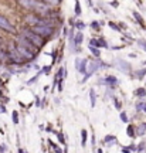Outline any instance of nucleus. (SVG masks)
<instances>
[{
    "mask_svg": "<svg viewBox=\"0 0 146 153\" xmlns=\"http://www.w3.org/2000/svg\"><path fill=\"white\" fill-rule=\"evenodd\" d=\"M104 143L106 146H114L116 143V136H114V135H106L104 137Z\"/></svg>",
    "mask_w": 146,
    "mask_h": 153,
    "instance_id": "14",
    "label": "nucleus"
},
{
    "mask_svg": "<svg viewBox=\"0 0 146 153\" xmlns=\"http://www.w3.org/2000/svg\"><path fill=\"white\" fill-rule=\"evenodd\" d=\"M4 152H6V146L0 143V153H4Z\"/></svg>",
    "mask_w": 146,
    "mask_h": 153,
    "instance_id": "34",
    "label": "nucleus"
},
{
    "mask_svg": "<svg viewBox=\"0 0 146 153\" xmlns=\"http://www.w3.org/2000/svg\"><path fill=\"white\" fill-rule=\"evenodd\" d=\"M0 112L1 113H6V106L3 104H0Z\"/></svg>",
    "mask_w": 146,
    "mask_h": 153,
    "instance_id": "33",
    "label": "nucleus"
},
{
    "mask_svg": "<svg viewBox=\"0 0 146 153\" xmlns=\"http://www.w3.org/2000/svg\"><path fill=\"white\" fill-rule=\"evenodd\" d=\"M0 30L3 33H6V34H10V36H17L19 34L16 26L10 21V19L7 16H4L1 13H0Z\"/></svg>",
    "mask_w": 146,
    "mask_h": 153,
    "instance_id": "2",
    "label": "nucleus"
},
{
    "mask_svg": "<svg viewBox=\"0 0 146 153\" xmlns=\"http://www.w3.org/2000/svg\"><path fill=\"white\" fill-rule=\"evenodd\" d=\"M135 129H136V136H143L146 133V122H142L138 128Z\"/></svg>",
    "mask_w": 146,
    "mask_h": 153,
    "instance_id": "15",
    "label": "nucleus"
},
{
    "mask_svg": "<svg viewBox=\"0 0 146 153\" xmlns=\"http://www.w3.org/2000/svg\"><path fill=\"white\" fill-rule=\"evenodd\" d=\"M132 14H133V17H135V21H136V23H139V24H140V27L146 30V24H145V21H143V17L140 16L136 10H133V11H132Z\"/></svg>",
    "mask_w": 146,
    "mask_h": 153,
    "instance_id": "11",
    "label": "nucleus"
},
{
    "mask_svg": "<svg viewBox=\"0 0 146 153\" xmlns=\"http://www.w3.org/2000/svg\"><path fill=\"white\" fill-rule=\"evenodd\" d=\"M89 99H91V106H95V102H97V94L94 89H89Z\"/></svg>",
    "mask_w": 146,
    "mask_h": 153,
    "instance_id": "19",
    "label": "nucleus"
},
{
    "mask_svg": "<svg viewBox=\"0 0 146 153\" xmlns=\"http://www.w3.org/2000/svg\"><path fill=\"white\" fill-rule=\"evenodd\" d=\"M128 149H129L130 152H132V150H138V146L136 145H129L128 146Z\"/></svg>",
    "mask_w": 146,
    "mask_h": 153,
    "instance_id": "32",
    "label": "nucleus"
},
{
    "mask_svg": "<svg viewBox=\"0 0 146 153\" xmlns=\"http://www.w3.org/2000/svg\"><path fill=\"white\" fill-rule=\"evenodd\" d=\"M50 70H51V65H47V67H44V68L41 70L40 73H38V75H41V74H46V75H48V74H50Z\"/></svg>",
    "mask_w": 146,
    "mask_h": 153,
    "instance_id": "26",
    "label": "nucleus"
},
{
    "mask_svg": "<svg viewBox=\"0 0 146 153\" xmlns=\"http://www.w3.org/2000/svg\"><path fill=\"white\" fill-rule=\"evenodd\" d=\"M87 139H88V132L87 129H82L81 130V145L87 146Z\"/></svg>",
    "mask_w": 146,
    "mask_h": 153,
    "instance_id": "17",
    "label": "nucleus"
},
{
    "mask_svg": "<svg viewBox=\"0 0 146 153\" xmlns=\"http://www.w3.org/2000/svg\"><path fill=\"white\" fill-rule=\"evenodd\" d=\"M63 34H64V36H67V34H68V28H64V31H63Z\"/></svg>",
    "mask_w": 146,
    "mask_h": 153,
    "instance_id": "37",
    "label": "nucleus"
},
{
    "mask_svg": "<svg viewBox=\"0 0 146 153\" xmlns=\"http://www.w3.org/2000/svg\"><path fill=\"white\" fill-rule=\"evenodd\" d=\"M122 153H130V150L128 147H122Z\"/></svg>",
    "mask_w": 146,
    "mask_h": 153,
    "instance_id": "36",
    "label": "nucleus"
},
{
    "mask_svg": "<svg viewBox=\"0 0 146 153\" xmlns=\"http://www.w3.org/2000/svg\"><path fill=\"white\" fill-rule=\"evenodd\" d=\"M133 95H135L136 98H139V99H145V97H146V88H145V87L136 88L135 91H133Z\"/></svg>",
    "mask_w": 146,
    "mask_h": 153,
    "instance_id": "10",
    "label": "nucleus"
},
{
    "mask_svg": "<svg viewBox=\"0 0 146 153\" xmlns=\"http://www.w3.org/2000/svg\"><path fill=\"white\" fill-rule=\"evenodd\" d=\"M82 40H84V34H82V31H78L75 36H74L73 38V44L74 46H81L82 44Z\"/></svg>",
    "mask_w": 146,
    "mask_h": 153,
    "instance_id": "13",
    "label": "nucleus"
},
{
    "mask_svg": "<svg viewBox=\"0 0 146 153\" xmlns=\"http://www.w3.org/2000/svg\"><path fill=\"white\" fill-rule=\"evenodd\" d=\"M97 153H102V149H98V150H97Z\"/></svg>",
    "mask_w": 146,
    "mask_h": 153,
    "instance_id": "40",
    "label": "nucleus"
},
{
    "mask_svg": "<svg viewBox=\"0 0 146 153\" xmlns=\"http://www.w3.org/2000/svg\"><path fill=\"white\" fill-rule=\"evenodd\" d=\"M138 46L142 50H145V53H146V40H138Z\"/></svg>",
    "mask_w": 146,
    "mask_h": 153,
    "instance_id": "28",
    "label": "nucleus"
},
{
    "mask_svg": "<svg viewBox=\"0 0 146 153\" xmlns=\"http://www.w3.org/2000/svg\"><path fill=\"white\" fill-rule=\"evenodd\" d=\"M146 106V101L145 99H139L138 102L135 104V108H136V111L138 112H140V111H143V108Z\"/></svg>",
    "mask_w": 146,
    "mask_h": 153,
    "instance_id": "16",
    "label": "nucleus"
},
{
    "mask_svg": "<svg viewBox=\"0 0 146 153\" xmlns=\"http://www.w3.org/2000/svg\"><path fill=\"white\" fill-rule=\"evenodd\" d=\"M108 26H109V27H111V28H112V30H114V31H122L121 30V27H119V26L116 24V23H114V21H109V23H108Z\"/></svg>",
    "mask_w": 146,
    "mask_h": 153,
    "instance_id": "21",
    "label": "nucleus"
},
{
    "mask_svg": "<svg viewBox=\"0 0 146 153\" xmlns=\"http://www.w3.org/2000/svg\"><path fill=\"white\" fill-rule=\"evenodd\" d=\"M87 68V58H77L75 60V70L80 74H85Z\"/></svg>",
    "mask_w": 146,
    "mask_h": 153,
    "instance_id": "9",
    "label": "nucleus"
},
{
    "mask_svg": "<svg viewBox=\"0 0 146 153\" xmlns=\"http://www.w3.org/2000/svg\"><path fill=\"white\" fill-rule=\"evenodd\" d=\"M142 150H146V143H145V142H142V143L138 146V152L140 153Z\"/></svg>",
    "mask_w": 146,
    "mask_h": 153,
    "instance_id": "30",
    "label": "nucleus"
},
{
    "mask_svg": "<svg viewBox=\"0 0 146 153\" xmlns=\"http://www.w3.org/2000/svg\"><path fill=\"white\" fill-rule=\"evenodd\" d=\"M40 3L41 1H36V0H33V1H30V0H21V1H17L19 6L27 9V10H31V13L38 7V6H40Z\"/></svg>",
    "mask_w": 146,
    "mask_h": 153,
    "instance_id": "8",
    "label": "nucleus"
},
{
    "mask_svg": "<svg viewBox=\"0 0 146 153\" xmlns=\"http://www.w3.org/2000/svg\"><path fill=\"white\" fill-rule=\"evenodd\" d=\"M109 6H114V7H118V6H119V3H118V1H111V3H109Z\"/></svg>",
    "mask_w": 146,
    "mask_h": 153,
    "instance_id": "35",
    "label": "nucleus"
},
{
    "mask_svg": "<svg viewBox=\"0 0 146 153\" xmlns=\"http://www.w3.org/2000/svg\"><path fill=\"white\" fill-rule=\"evenodd\" d=\"M19 34H20V36H23L26 40L30 41V43H31V44L37 50H41L43 47H44V44H46V40H44V38H41L40 36H37L36 33H33L30 27H23V28L20 30Z\"/></svg>",
    "mask_w": 146,
    "mask_h": 153,
    "instance_id": "1",
    "label": "nucleus"
},
{
    "mask_svg": "<svg viewBox=\"0 0 146 153\" xmlns=\"http://www.w3.org/2000/svg\"><path fill=\"white\" fill-rule=\"evenodd\" d=\"M143 112H145V113H146V106H145V108H143Z\"/></svg>",
    "mask_w": 146,
    "mask_h": 153,
    "instance_id": "41",
    "label": "nucleus"
},
{
    "mask_svg": "<svg viewBox=\"0 0 146 153\" xmlns=\"http://www.w3.org/2000/svg\"><path fill=\"white\" fill-rule=\"evenodd\" d=\"M74 11H75V14L78 17L81 16V3H80V1H75V9H74Z\"/></svg>",
    "mask_w": 146,
    "mask_h": 153,
    "instance_id": "22",
    "label": "nucleus"
},
{
    "mask_svg": "<svg viewBox=\"0 0 146 153\" xmlns=\"http://www.w3.org/2000/svg\"><path fill=\"white\" fill-rule=\"evenodd\" d=\"M57 137H58V140H60V143H61V145H65V140H64V135H63V132H57Z\"/></svg>",
    "mask_w": 146,
    "mask_h": 153,
    "instance_id": "27",
    "label": "nucleus"
},
{
    "mask_svg": "<svg viewBox=\"0 0 146 153\" xmlns=\"http://www.w3.org/2000/svg\"><path fill=\"white\" fill-rule=\"evenodd\" d=\"M105 63H102V61H98V60H87V68H85V77H84V81H87L88 78L92 77V74H95L99 70V68H102V67H105Z\"/></svg>",
    "mask_w": 146,
    "mask_h": 153,
    "instance_id": "3",
    "label": "nucleus"
},
{
    "mask_svg": "<svg viewBox=\"0 0 146 153\" xmlns=\"http://www.w3.org/2000/svg\"><path fill=\"white\" fill-rule=\"evenodd\" d=\"M75 27H77V30H80V31H81V30H84L85 24H84L82 21H77V23H75Z\"/></svg>",
    "mask_w": 146,
    "mask_h": 153,
    "instance_id": "29",
    "label": "nucleus"
},
{
    "mask_svg": "<svg viewBox=\"0 0 146 153\" xmlns=\"http://www.w3.org/2000/svg\"><path fill=\"white\" fill-rule=\"evenodd\" d=\"M99 84H104L106 87H111V88H116L118 84H119V80L115 77V75H106L104 80L99 81Z\"/></svg>",
    "mask_w": 146,
    "mask_h": 153,
    "instance_id": "7",
    "label": "nucleus"
},
{
    "mask_svg": "<svg viewBox=\"0 0 146 153\" xmlns=\"http://www.w3.org/2000/svg\"><path fill=\"white\" fill-rule=\"evenodd\" d=\"M119 118H121V121L122 122H125V123H128L129 122V118H128V113L125 112V111H122L121 115H119Z\"/></svg>",
    "mask_w": 146,
    "mask_h": 153,
    "instance_id": "24",
    "label": "nucleus"
},
{
    "mask_svg": "<svg viewBox=\"0 0 146 153\" xmlns=\"http://www.w3.org/2000/svg\"><path fill=\"white\" fill-rule=\"evenodd\" d=\"M17 153H26V152L23 150V149H19V152H17Z\"/></svg>",
    "mask_w": 146,
    "mask_h": 153,
    "instance_id": "39",
    "label": "nucleus"
},
{
    "mask_svg": "<svg viewBox=\"0 0 146 153\" xmlns=\"http://www.w3.org/2000/svg\"><path fill=\"white\" fill-rule=\"evenodd\" d=\"M11 118H13V123H14V125H17V123L20 122V119H19V112H17V111H13V112H11Z\"/></svg>",
    "mask_w": 146,
    "mask_h": 153,
    "instance_id": "23",
    "label": "nucleus"
},
{
    "mask_svg": "<svg viewBox=\"0 0 146 153\" xmlns=\"http://www.w3.org/2000/svg\"><path fill=\"white\" fill-rule=\"evenodd\" d=\"M89 51L94 54V57H97V58H99V57H101V50H99V48H95V47H89Z\"/></svg>",
    "mask_w": 146,
    "mask_h": 153,
    "instance_id": "20",
    "label": "nucleus"
},
{
    "mask_svg": "<svg viewBox=\"0 0 146 153\" xmlns=\"http://www.w3.org/2000/svg\"><path fill=\"white\" fill-rule=\"evenodd\" d=\"M0 43H3V40H1V37H0Z\"/></svg>",
    "mask_w": 146,
    "mask_h": 153,
    "instance_id": "42",
    "label": "nucleus"
},
{
    "mask_svg": "<svg viewBox=\"0 0 146 153\" xmlns=\"http://www.w3.org/2000/svg\"><path fill=\"white\" fill-rule=\"evenodd\" d=\"M126 132H128V136H129V137H135V136H136V129H135L133 125H128Z\"/></svg>",
    "mask_w": 146,
    "mask_h": 153,
    "instance_id": "18",
    "label": "nucleus"
},
{
    "mask_svg": "<svg viewBox=\"0 0 146 153\" xmlns=\"http://www.w3.org/2000/svg\"><path fill=\"white\" fill-rule=\"evenodd\" d=\"M31 31L36 33L37 36H40L41 38L47 40L50 37H53V34L56 33V28L54 27H48V26H37V27H33Z\"/></svg>",
    "mask_w": 146,
    "mask_h": 153,
    "instance_id": "4",
    "label": "nucleus"
},
{
    "mask_svg": "<svg viewBox=\"0 0 146 153\" xmlns=\"http://www.w3.org/2000/svg\"><path fill=\"white\" fill-rule=\"evenodd\" d=\"M112 99H114V104H115V106H116L118 109H121V104H119V101H118L116 98H112Z\"/></svg>",
    "mask_w": 146,
    "mask_h": 153,
    "instance_id": "31",
    "label": "nucleus"
},
{
    "mask_svg": "<svg viewBox=\"0 0 146 153\" xmlns=\"http://www.w3.org/2000/svg\"><path fill=\"white\" fill-rule=\"evenodd\" d=\"M56 153H63V150H61L60 147H57V149H56Z\"/></svg>",
    "mask_w": 146,
    "mask_h": 153,
    "instance_id": "38",
    "label": "nucleus"
},
{
    "mask_svg": "<svg viewBox=\"0 0 146 153\" xmlns=\"http://www.w3.org/2000/svg\"><path fill=\"white\" fill-rule=\"evenodd\" d=\"M145 75H146V68H142V70H138V71H133L132 73V78H135V80H143Z\"/></svg>",
    "mask_w": 146,
    "mask_h": 153,
    "instance_id": "12",
    "label": "nucleus"
},
{
    "mask_svg": "<svg viewBox=\"0 0 146 153\" xmlns=\"http://www.w3.org/2000/svg\"><path fill=\"white\" fill-rule=\"evenodd\" d=\"M115 67L121 71L122 74H129L130 73V64L128 61H125V60H121V58H116L115 60Z\"/></svg>",
    "mask_w": 146,
    "mask_h": 153,
    "instance_id": "6",
    "label": "nucleus"
},
{
    "mask_svg": "<svg viewBox=\"0 0 146 153\" xmlns=\"http://www.w3.org/2000/svg\"><path fill=\"white\" fill-rule=\"evenodd\" d=\"M14 48H16V51L19 53V56L21 57L24 61H31V60H34L36 58V53H31V51H28L27 48H24V47H21V46H19V44H16L14 43Z\"/></svg>",
    "mask_w": 146,
    "mask_h": 153,
    "instance_id": "5",
    "label": "nucleus"
},
{
    "mask_svg": "<svg viewBox=\"0 0 146 153\" xmlns=\"http://www.w3.org/2000/svg\"><path fill=\"white\" fill-rule=\"evenodd\" d=\"M89 26H91V28H94L95 31H99V28H101V23H98V21H92Z\"/></svg>",
    "mask_w": 146,
    "mask_h": 153,
    "instance_id": "25",
    "label": "nucleus"
}]
</instances>
